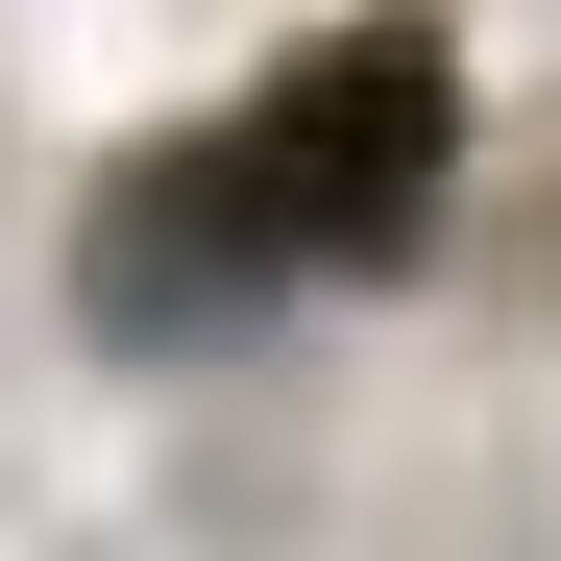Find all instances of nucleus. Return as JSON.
I'll list each match as a JSON object with an SVG mask.
<instances>
[{
	"instance_id": "1",
	"label": "nucleus",
	"mask_w": 561,
	"mask_h": 561,
	"mask_svg": "<svg viewBox=\"0 0 561 561\" xmlns=\"http://www.w3.org/2000/svg\"><path fill=\"white\" fill-rule=\"evenodd\" d=\"M244 147H268V196H294V268H391L439 220V171H463V49L439 25H318L244 99Z\"/></svg>"
},
{
	"instance_id": "2",
	"label": "nucleus",
	"mask_w": 561,
	"mask_h": 561,
	"mask_svg": "<svg viewBox=\"0 0 561 561\" xmlns=\"http://www.w3.org/2000/svg\"><path fill=\"white\" fill-rule=\"evenodd\" d=\"M268 268H294V196H268V147L220 123V147H147L123 196H99V244H73V294H99L123 342H196V318H244Z\"/></svg>"
}]
</instances>
